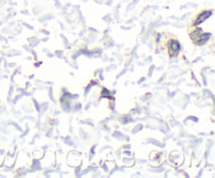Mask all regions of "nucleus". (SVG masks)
<instances>
[{
  "label": "nucleus",
  "mask_w": 215,
  "mask_h": 178,
  "mask_svg": "<svg viewBox=\"0 0 215 178\" xmlns=\"http://www.w3.org/2000/svg\"><path fill=\"white\" fill-rule=\"evenodd\" d=\"M211 11H208V12H204V13H201V14H199V17H197V19L194 21V24L195 25H197V24H199V23H201V22H204L206 19L208 17H210V15H211Z\"/></svg>",
  "instance_id": "obj_2"
},
{
  "label": "nucleus",
  "mask_w": 215,
  "mask_h": 178,
  "mask_svg": "<svg viewBox=\"0 0 215 178\" xmlns=\"http://www.w3.org/2000/svg\"><path fill=\"white\" fill-rule=\"evenodd\" d=\"M168 51H169V55L171 57H176L177 53L181 51V45H179L177 40H171L170 43L168 44Z\"/></svg>",
  "instance_id": "obj_1"
}]
</instances>
